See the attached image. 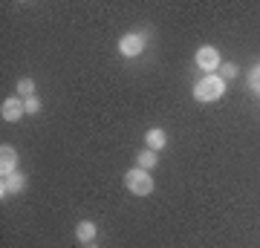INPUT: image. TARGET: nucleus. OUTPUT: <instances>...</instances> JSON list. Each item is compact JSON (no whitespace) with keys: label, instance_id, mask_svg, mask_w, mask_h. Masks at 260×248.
<instances>
[{"label":"nucleus","instance_id":"f257e3e1","mask_svg":"<svg viewBox=\"0 0 260 248\" xmlns=\"http://www.w3.org/2000/svg\"><path fill=\"white\" fill-rule=\"evenodd\" d=\"M225 92V81L220 78V75H205V78H200L194 87V95L197 101H217V98H223Z\"/></svg>","mask_w":260,"mask_h":248},{"label":"nucleus","instance_id":"f03ea898","mask_svg":"<svg viewBox=\"0 0 260 248\" xmlns=\"http://www.w3.org/2000/svg\"><path fill=\"white\" fill-rule=\"evenodd\" d=\"M124 182H127V191L136 193V196H148V193L153 191V179H150V173H148V170H142V167L127 170Z\"/></svg>","mask_w":260,"mask_h":248},{"label":"nucleus","instance_id":"7ed1b4c3","mask_svg":"<svg viewBox=\"0 0 260 248\" xmlns=\"http://www.w3.org/2000/svg\"><path fill=\"white\" fill-rule=\"evenodd\" d=\"M197 66L211 75L214 69H220V66H223V61H220V52H217L214 46H200V49H197Z\"/></svg>","mask_w":260,"mask_h":248},{"label":"nucleus","instance_id":"20e7f679","mask_svg":"<svg viewBox=\"0 0 260 248\" xmlns=\"http://www.w3.org/2000/svg\"><path fill=\"white\" fill-rule=\"evenodd\" d=\"M142 49H145V38L136 35V32H130V35H124V38L119 41V52H121L124 58L142 55Z\"/></svg>","mask_w":260,"mask_h":248},{"label":"nucleus","instance_id":"39448f33","mask_svg":"<svg viewBox=\"0 0 260 248\" xmlns=\"http://www.w3.org/2000/svg\"><path fill=\"white\" fill-rule=\"evenodd\" d=\"M15 165H18V153H15V147L3 145L0 147V176L6 179V176L15 173Z\"/></svg>","mask_w":260,"mask_h":248},{"label":"nucleus","instance_id":"423d86ee","mask_svg":"<svg viewBox=\"0 0 260 248\" xmlns=\"http://www.w3.org/2000/svg\"><path fill=\"white\" fill-rule=\"evenodd\" d=\"M26 188V176H20V173H12L3 179V185H0V196L6 199V196H12V193H20Z\"/></svg>","mask_w":260,"mask_h":248},{"label":"nucleus","instance_id":"0eeeda50","mask_svg":"<svg viewBox=\"0 0 260 248\" xmlns=\"http://www.w3.org/2000/svg\"><path fill=\"white\" fill-rule=\"evenodd\" d=\"M0 113H3V119H6V121H18L20 116L26 113V104L20 101V98H6L3 107H0Z\"/></svg>","mask_w":260,"mask_h":248},{"label":"nucleus","instance_id":"6e6552de","mask_svg":"<svg viewBox=\"0 0 260 248\" xmlns=\"http://www.w3.org/2000/svg\"><path fill=\"white\" fill-rule=\"evenodd\" d=\"M95 222H90V220H84V222H78V228H75V237L81 239V242H90V239L95 237Z\"/></svg>","mask_w":260,"mask_h":248},{"label":"nucleus","instance_id":"1a4fd4ad","mask_svg":"<svg viewBox=\"0 0 260 248\" xmlns=\"http://www.w3.org/2000/svg\"><path fill=\"white\" fill-rule=\"evenodd\" d=\"M148 145H150V150H162V147L168 145V136H165V130H159V127L148 130Z\"/></svg>","mask_w":260,"mask_h":248},{"label":"nucleus","instance_id":"9d476101","mask_svg":"<svg viewBox=\"0 0 260 248\" xmlns=\"http://www.w3.org/2000/svg\"><path fill=\"white\" fill-rule=\"evenodd\" d=\"M136 159H139V167H142V170H150V167L156 165V153H153V150H142Z\"/></svg>","mask_w":260,"mask_h":248},{"label":"nucleus","instance_id":"9b49d317","mask_svg":"<svg viewBox=\"0 0 260 248\" xmlns=\"http://www.w3.org/2000/svg\"><path fill=\"white\" fill-rule=\"evenodd\" d=\"M18 92L23 95V98L35 95V81H32V78H20V81H18Z\"/></svg>","mask_w":260,"mask_h":248},{"label":"nucleus","instance_id":"f8f14e48","mask_svg":"<svg viewBox=\"0 0 260 248\" xmlns=\"http://www.w3.org/2000/svg\"><path fill=\"white\" fill-rule=\"evenodd\" d=\"M23 104H26V113H29V116H35V113L41 110V98H38V95H29V98H23Z\"/></svg>","mask_w":260,"mask_h":248},{"label":"nucleus","instance_id":"ddd939ff","mask_svg":"<svg viewBox=\"0 0 260 248\" xmlns=\"http://www.w3.org/2000/svg\"><path fill=\"white\" fill-rule=\"evenodd\" d=\"M249 87H251L254 92H260V64L249 73Z\"/></svg>","mask_w":260,"mask_h":248},{"label":"nucleus","instance_id":"4468645a","mask_svg":"<svg viewBox=\"0 0 260 248\" xmlns=\"http://www.w3.org/2000/svg\"><path fill=\"white\" fill-rule=\"evenodd\" d=\"M234 75H237V66H234V64H223V66H220V78H223V81H229V78H234Z\"/></svg>","mask_w":260,"mask_h":248},{"label":"nucleus","instance_id":"2eb2a0df","mask_svg":"<svg viewBox=\"0 0 260 248\" xmlns=\"http://www.w3.org/2000/svg\"><path fill=\"white\" fill-rule=\"evenodd\" d=\"M87 248H95V245H90V242H87Z\"/></svg>","mask_w":260,"mask_h":248}]
</instances>
